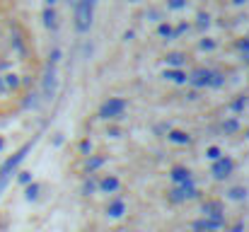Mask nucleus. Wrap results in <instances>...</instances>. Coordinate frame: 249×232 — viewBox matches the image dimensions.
<instances>
[{
  "label": "nucleus",
  "mask_w": 249,
  "mask_h": 232,
  "mask_svg": "<svg viewBox=\"0 0 249 232\" xmlns=\"http://www.w3.org/2000/svg\"><path fill=\"white\" fill-rule=\"evenodd\" d=\"M53 143H56V145H63V136H61V133H58V136H56V138H53Z\"/></svg>",
  "instance_id": "35"
},
{
  "label": "nucleus",
  "mask_w": 249,
  "mask_h": 232,
  "mask_svg": "<svg viewBox=\"0 0 249 232\" xmlns=\"http://www.w3.org/2000/svg\"><path fill=\"white\" fill-rule=\"evenodd\" d=\"M198 46H201V51H213L218 44H215L213 39H201V44H198Z\"/></svg>",
  "instance_id": "27"
},
{
  "label": "nucleus",
  "mask_w": 249,
  "mask_h": 232,
  "mask_svg": "<svg viewBox=\"0 0 249 232\" xmlns=\"http://www.w3.org/2000/svg\"><path fill=\"white\" fill-rule=\"evenodd\" d=\"M41 17H44V27H46V29H56V27H58V22H56L58 17H56V10H53V7H46Z\"/></svg>",
  "instance_id": "15"
},
{
  "label": "nucleus",
  "mask_w": 249,
  "mask_h": 232,
  "mask_svg": "<svg viewBox=\"0 0 249 232\" xmlns=\"http://www.w3.org/2000/svg\"><path fill=\"white\" fill-rule=\"evenodd\" d=\"M104 162H107V157H102V155H87V162H85V169L89 172V174H94L99 167H104Z\"/></svg>",
  "instance_id": "13"
},
{
  "label": "nucleus",
  "mask_w": 249,
  "mask_h": 232,
  "mask_svg": "<svg viewBox=\"0 0 249 232\" xmlns=\"http://www.w3.org/2000/svg\"><path fill=\"white\" fill-rule=\"evenodd\" d=\"M109 136L111 138H119V128H109Z\"/></svg>",
  "instance_id": "34"
},
{
  "label": "nucleus",
  "mask_w": 249,
  "mask_h": 232,
  "mask_svg": "<svg viewBox=\"0 0 249 232\" xmlns=\"http://www.w3.org/2000/svg\"><path fill=\"white\" fill-rule=\"evenodd\" d=\"M75 2H78V0H68V5H75Z\"/></svg>",
  "instance_id": "39"
},
{
  "label": "nucleus",
  "mask_w": 249,
  "mask_h": 232,
  "mask_svg": "<svg viewBox=\"0 0 249 232\" xmlns=\"http://www.w3.org/2000/svg\"><path fill=\"white\" fill-rule=\"evenodd\" d=\"M162 77L172 80V82H177V85H186V73H184L181 68H167Z\"/></svg>",
  "instance_id": "14"
},
{
  "label": "nucleus",
  "mask_w": 249,
  "mask_h": 232,
  "mask_svg": "<svg viewBox=\"0 0 249 232\" xmlns=\"http://www.w3.org/2000/svg\"><path fill=\"white\" fill-rule=\"evenodd\" d=\"M237 131H240V121H237L235 116H230V119L223 121V133H225V136H235Z\"/></svg>",
  "instance_id": "16"
},
{
  "label": "nucleus",
  "mask_w": 249,
  "mask_h": 232,
  "mask_svg": "<svg viewBox=\"0 0 249 232\" xmlns=\"http://www.w3.org/2000/svg\"><path fill=\"white\" fill-rule=\"evenodd\" d=\"M56 2H58V0H46V7H53Z\"/></svg>",
  "instance_id": "36"
},
{
  "label": "nucleus",
  "mask_w": 249,
  "mask_h": 232,
  "mask_svg": "<svg viewBox=\"0 0 249 232\" xmlns=\"http://www.w3.org/2000/svg\"><path fill=\"white\" fill-rule=\"evenodd\" d=\"M198 196H201V191L196 189L194 179H189V181H184V184H177V186L169 191V201H172V203H181V201H186V198H198Z\"/></svg>",
  "instance_id": "3"
},
{
  "label": "nucleus",
  "mask_w": 249,
  "mask_h": 232,
  "mask_svg": "<svg viewBox=\"0 0 249 232\" xmlns=\"http://www.w3.org/2000/svg\"><path fill=\"white\" fill-rule=\"evenodd\" d=\"M247 138H249V128H247Z\"/></svg>",
  "instance_id": "40"
},
{
  "label": "nucleus",
  "mask_w": 249,
  "mask_h": 232,
  "mask_svg": "<svg viewBox=\"0 0 249 232\" xmlns=\"http://www.w3.org/2000/svg\"><path fill=\"white\" fill-rule=\"evenodd\" d=\"M196 19H198V22H196L198 29H208V24H211V15H208V12H201Z\"/></svg>",
  "instance_id": "25"
},
{
  "label": "nucleus",
  "mask_w": 249,
  "mask_h": 232,
  "mask_svg": "<svg viewBox=\"0 0 249 232\" xmlns=\"http://www.w3.org/2000/svg\"><path fill=\"white\" fill-rule=\"evenodd\" d=\"M247 104H249V97H237V99H232L230 109H232L235 114H242V111L247 109Z\"/></svg>",
  "instance_id": "20"
},
{
  "label": "nucleus",
  "mask_w": 249,
  "mask_h": 232,
  "mask_svg": "<svg viewBox=\"0 0 249 232\" xmlns=\"http://www.w3.org/2000/svg\"><path fill=\"white\" fill-rule=\"evenodd\" d=\"M2 77V87H5V94L7 92H15V89H19V85H22V80L17 73H7V75H0Z\"/></svg>",
  "instance_id": "12"
},
{
  "label": "nucleus",
  "mask_w": 249,
  "mask_h": 232,
  "mask_svg": "<svg viewBox=\"0 0 249 232\" xmlns=\"http://www.w3.org/2000/svg\"><path fill=\"white\" fill-rule=\"evenodd\" d=\"M78 150L83 155H92V141H89V138H83L80 145H78Z\"/></svg>",
  "instance_id": "26"
},
{
  "label": "nucleus",
  "mask_w": 249,
  "mask_h": 232,
  "mask_svg": "<svg viewBox=\"0 0 249 232\" xmlns=\"http://www.w3.org/2000/svg\"><path fill=\"white\" fill-rule=\"evenodd\" d=\"M230 232H245V223H242V220H237V223L230 228Z\"/></svg>",
  "instance_id": "33"
},
{
  "label": "nucleus",
  "mask_w": 249,
  "mask_h": 232,
  "mask_svg": "<svg viewBox=\"0 0 249 232\" xmlns=\"http://www.w3.org/2000/svg\"><path fill=\"white\" fill-rule=\"evenodd\" d=\"M186 29H189V24H186V22H181V24H179L177 29H172V39H177V36H181V34L186 32Z\"/></svg>",
  "instance_id": "30"
},
{
  "label": "nucleus",
  "mask_w": 249,
  "mask_h": 232,
  "mask_svg": "<svg viewBox=\"0 0 249 232\" xmlns=\"http://www.w3.org/2000/svg\"><path fill=\"white\" fill-rule=\"evenodd\" d=\"M104 194H114V191H119V186H121V181H119V177H114V174H107V177H102L99 179V184H97Z\"/></svg>",
  "instance_id": "9"
},
{
  "label": "nucleus",
  "mask_w": 249,
  "mask_h": 232,
  "mask_svg": "<svg viewBox=\"0 0 249 232\" xmlns=\"http://www.w3.org/2000/svg\"><path fill=\"white\" fill-rule=\"evenodd\" d=\"M203 218H225V206H223V201H215V198L206 201V203H203Z\"/></svg>",
  "instance_id": "7"
},
{
  "label": "nucleus",
  "mask_w": 249,
  "mask_h": 232,
  "mask_svg": "<svg viewBox=\"0 0 249 232\" xmlns=\"http://www.w3.org/2000/svg\"><path fill=\"white\" fill-rule=\"evenodd\" d=\"M131 2H138V0H131Z\"/></svg>",
  "instance_id": "41"
},
{
  "label": "nucleus",
  "mask_w": 249,
  "mask_h": 232,
  "mask_svg": "<svg viewBox=\"0 0 249 232\" xmlns=\"http://www.w3.org/2000/svg\"><path fill=\"white\" fill-rule=\"evenodd\" d=\"M232 172H235V160L228 157V155H223L220 160H215L213 167H211V174H213L215 179H228Z\"/></svg>",
  "instance_id": "4"
},
{
  "label": "nucleus",
  "mask_w": 249,
  "mask_h": 232,
  "mask_svg": "<svg viewBox=\"0 0 249 232\" xmlns=\"http://www.w3.org/2000/svg\"><path fill=\"white\" fill-rule=\"evenodd\" d=\"M56 85H58L56 66H53V63H49V68H46V77H44V99H53V94H56Z\"/></svg>",
  "instance_id": "6"
},
{
  "label": "nucleus",
  "mask_w": 249,
  "mask_h": 232,
  "mask_svg": "<svg viewBox=\"0 0 249 232\" xmlns=\"http://www.w3.org/2000/svg\"><path fill=\"white\" fill-rule=\"evenodd\" d=\"M17 181H19L22 186H27V184L32 181V172H27V169H24V172H19V174H17Z\"/></svg>",
  "instance_id": "28"
},
{
  "label": "nucleus",
  "mask_w": 249,
  "mask_h": 232,
  "mask_svg": "<svg viewBox=\"0 0 249 232\" xmlns=\"http://www.w3.org/2000/svg\"><path fill=\"white\" fill-rule=\"evenodd\" d=\"M189 232H196V230H189Z\"/></svg>",
  "instance_id": "42"
},
{
  "label": "nucleus",
  "mask_w": 249,
  "mask_h": 232,
  "mask_svg": "<svg viewBox=\"0 0 249 232\" xmlns=\"http://www.w3.org/2000/svg\"><path fill=\"white\" fill-rule=\"evenodd\" d=\"M99 0H78L73 5V19H75V29L85 34L92 27V17H94V7Z\"/></svg>",
  "instance_id": "1"
},
{
  "label": "nucleus",
  "mask_w": 249,
  "mask_h": 232,
  "mask_svg": "<svg viewBox=\"0 0 249 232\" xmlns=\"http://www.w3.org/2000/svg\"><path fill=\"white\" fill-rule=\"evenodd\" d=\"M237 49H240L242 54H249V36H247V39H240V41H237Z\"/></svg>",
  "instance_id": "32"
},
{
  "label": "nucleus",
  "mask_w": 249,
  "mask_h": 232,
  "mask_svg": "<svg viewBox=\"0 0 249 232\" xmlns=\"http://www.w3.org/2000/svg\"><path fill=\"white\" fill-rule=\"evenodd\" d=\"M61 56H63V54H61V49H53V51H51V56H49V63H53V66H58V61H61Z\"/></svg>",
  "instance_id": "31"
},
{
  "label": "nucleus",
  "mask_w": 249,
  "mask_h": 232,
  "mask_svg": "<svg viewBox=\"0 0 249 232\" xmlns=\"http://www.w3.org/2000/svg\"><path fill=\"white\" fill-rule=\"evenodd\" d=\"M94 189H97V181H94V177H89V179H85V184H83V194H85V196H89V194H94Z\"/></svg>",
  "instance_id": "24"
},
{
  "label": "nucleus",
  "mask_w": 249,
  "mask_h": 232,
  "mask_svg": "<svg viewBox=\"0 0 249 232\" xmlns=\"http://www.w3.org/2000/svg\"><path fill=\"white\" fill-rule=\"evenodd\" d=\"M206 157H208L211 162H215V160H220V157H223V150H220L218 145H211V148L206 150Z\"/></svg>",
  "instance_id": "23"
},
{
  "label": "nucleus",
  "mask_w": 249,
  "mask_h": 232,
  "mask_svg": "<svg viewBox=\"0 0 249 232\" xmlns=\"http://www.w3.org/2000/svg\"><path fill=\"white\" fill-rule=\"evenodd\" d=\"M223 85H225V75H223V73H218V71H213V73H211V85H208V87L220 89Z\"/></svg>",
  "instance_id": "21"
},
{
  "label": "nucleus",
  "mask_w": 249,
  "mask_h": 232,
  "mask_svg": "<svg viewBox=\"0 0 249 232\" xmlns=\"http://www.w3.org/2000/svg\"><path fill=\"white\" fill-rule=\"evenodd\" d=\"M232 2H235V5H245V0H232Z\"/></svg>",
  "instance_id": "38"
},
{
  "label": "nucleus",
  "mask_w": 249,
  "mask_h": 232,
  "mask_svg": "<svg viewBox=\"0 0 249 232\" xmlns=\"http://www.w3.org/2000/svg\"><path fill=\"white\" fill-rule=\"evenodd\" d=\"M126 107H128L126 99H121V97H109V99L99 107L97 116H99L102 121H114V119H121V116H124Z\"/></svg>",
  "instance_id": "2"
},
{
  "label": "nucleus",
  "mask_w": 249,
  "mask_h": 232,
  "mask_svg": "<svg viewBox=\"0 0 249 232\" xmlns=\"http://www.w3.org/2000/svg\"><path fill=\"white\" fill-rule=\"evenodd\" d=\"M169 179H172L174 184H184V181H189V179H194V177H191V169H189V167L177 164V167L169 169Z\"/></svg>",
  "instance_id": "8"
},
{
  "label": "nucleus",
  "mask_w": 249,
  "mask_h": 232,
  "mask_svg": "<svg viewBox=\"0 0 249 232\" xmlns=\"http://www.w3.org/2000/svg\"><path fill=\"white\" fill-rule=\"evenodd\" d=\"M228 198H232V201H245V198H247V189H245V186H232V189L228 191Z\"/></svg>",
  "instance_id": "19"
},
{
  "label": "nucleus",
  "mask_w": 249,
  "mask_h": 232,
  "mask_svg": "<svg viewBox=\"0 0 249 232\" xmlns=\"http://www.w3.org/2000/svg\"><path fill=\"white\" fill-rule=\"evenodd\" d=\"M2 150H5V138L0 136V153H2Z\"/></svg>",
  "instance_id": "37"
},
{
  "label": "nucleus",
  "mask_w": 249,
  "mask_h": 232,
  "mask_svg": "<svg viewBox=\"0 0 249 232\" xmlns=\"http://www.w3.org/2000/svg\"><path fill=\"white\" fill-rule=\"evenodd\" d=\"M158 34H160L162 39H172V24L160 22V24H158Z\"/></svg>",
  "instance_id": "22"
},
{
  "label": "nucleus",
  "mask_w": 249,
  "mask_h": 232,
  "mask_svg": "<svg viewBox=\"0 0 249 232\" xmlns=\"http://www.w3.org/2000/svg\"><path fill=\"white\" fill-rule=\"evenodd\" d=\"M211 73H213V71H208V68H196V71H191V73L186 75V82H189L191 87H196V89H203V87L211 85Z\"/></svg>",
  "instance_id": "5"
},
{
  "label": "nucleus",
  "mask_w": 249,
  "mask_h": 232,
  "mask_svg": "<svg viewBox=\"0 0 249 232\" xmlns=\"http://www.w3.org/2000/svg\"><path fill=\"white\" fill-rule=\"evenodd\" d=\"M167 141L174 143V145H189L191 143V136L186 131H177V128H169L167 131Z\"/></svg>",
  "instance_id": "10"
},
{
  "label": "nucleus",
  "mask_w": 249,
  "mask_h": 232,
  "mask_svg": "<svg viewBox=\"0 0 249 232\" xmlns=\"http://www.w3.org/2000/svg\"><path fill=\"white\" fill-rule=\"evenodd\" d=\"M124 213H126V201H124V198H114V201L107 206V215H109V218H114V220H116V218H121Z\"/></svg>",
  "instance_id": "11"
},
{
  "label": "nucleus",
  "mask_w": 249,
  "mask_h": 232,
  "mask_svg": "<svg viewBox=\"0 0 249 232\" xmlns=\"http://www.w3.org/2000/svg\"><path fill=\"white\" fill-rule=\"evenodd\" d=\"M39 191H41V186H39L36 181H29L27 189H24V198H27V201H36V198H39Z\"/></svg>",
  "instance_id": "17"
},
{
  "label": "nucleus",
  "mask_w": 249,
  "mask_h": 232,
  "mask_svg": "<svg viewBox=\"0 0 249 232\" xmlns=\"http://www.w3.org/2000/svg\"><path fill=\"white\" fill-rule=\"evenodd\" d=\"M167 7L169 10H184L186 7V0H167Z\"/></svg>",
  "instance_id": "29"
},
{
  "label": "nucleus",
  "mask_w": 249,
  "mask_h": 232,
  "mask_svg": "<svg viewBox=\"0 0 249 232\" xmlns=\"http://www.w3.org/2000/svg\"><path fill=\"white\" fill-rule=\"evenodd\" d=\"M167 66H174V68H181L184 63H186V56L184 54H167L165 56Z\"/></svg>",
  "instance_id": "18"
}]
</instances>
